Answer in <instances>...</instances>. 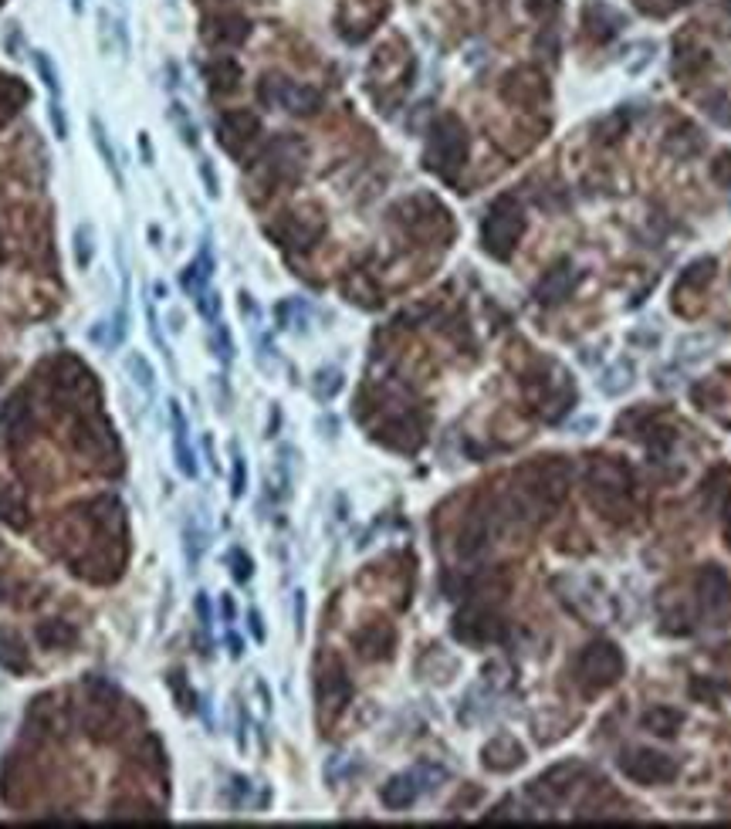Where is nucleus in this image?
<instances>
[{
  "mask_svg": "<svg viewBox=\"0 0 731 829\" xmlns=\"http://www.w3.org/2000/svg\"><path fill=\"white\" fill-rule=\"evenodd\" d=\"M573 284H576V267H573V261H559V265L552 267V271H546V278L538 282V288H535V298H538V305H563L565 298H569V292H573Z\"/></svg>",
  "mask_w": 731,
  "mask_h": 829,
  "instance_id": "12",
  "label": "nucleus"
},
{
  "mask_svg": "<svg viewBox=\"0 0 731 829\" xmlns=\"http://www.w3.org/2000/svg\"><path fill=\"white\" fill-rule=\"evenodd\" d=\"M342 390V373L338 369H322V373H315V396L319 400H332V396Z\"/></svg>",
  "mask_w": 731,
  "mask_h": 829,
  "instance_id": "32",
  "label": "nucleus"
},
{
  "mask_svg": "<svg viewBox=\"0 0 731 829\" xmlns=\"http://www.w3.org/2000/svg\"><path fill=\"white\" fill-rule=\"evenodd\" d=\"M261 99L265 102H278L282 109L298 115H311L319 105H322V95L315 88H305V85H292L284 78H267L261 85Z\"/></svg>",
  "mask_w": 731,
  "mask_h": 829,
  "instance_id": "11",
  "label": "nucleus"
},
{
  "mask_svg": "<svg viewBox=\"0 0 731 829\" xmlns=\"http://www.w3.org/2000/svg\"><path fill=\"white\" fill-rule=\"evenodd\" d=\"M38 636H41L44 647H68L71 640H75V626L61 623V619H51V623H44L41 630H38Z\"/></svg>",
  "mask_w": 731,
  "mask_h": 829,
  "instance_id": "28",
  "label": "nucleus"
},
{
  "mask_svg": "<svg viewBox=\"0 0 731 829\" xmlns=\"http://www.w3.org/2000/svg\"><path fill=\"white\" fill-rule=\"evenodd\" d=\"M423 792L420 786V775L417 772H403V775H393L386 786L380 788V799L386 809H410L413 802H417V796Z\"/></svg>",
  "mask_w": 731,
  "mask_h": 829,
  "instance_id": "17",
  "label": "nucleus"
},
{
  "mask_svg": "<svg viewBox=\"0 0 731 829\" xmlns=\"http://www.w3.org/2000/svg\"><path fill=\"white\" fill-rule=\"evenodd\" d=\"M224 619L227 623H234V599H230V596H224Z\"/></svg>",
  "mask_w": 731,
  "mask_h": 829,
  "instance_id": "50",
  "label": "nucleus"
},
{
  "mask_svg": "<svg viewBox=\"0 0 731 829\" xmlns=\"http://www.w3.org/2000/svg\"><path fill=\"white\" fill-rule=\"evenodd\" d=\"M644 434H650V437H647L650 457H663L667 450L674 447V430H667V427H647Z\"/></svg>",
  "mask_w": 731,
  "mask_h": 829,
  "instance_id": "33",
  "label": "nucleus"
},
{
  "mask_svg": "<svg viewBox=\"0 0 731 829\" xmlns=\"http://www.w3.org/2000/svg\"><path fill=\"white\" fill-rule=\"evenodd\" d=\"M711 180L731 190V153H717V159L711 163Z\"/></svg>",
  "mask_w": 731,
  "mask_h": 829,
  "instance_id": "42",
  "label": "nucleus"
},
{
  "mask_svg": "<svg viewBox=\"0 0 731 829\" xmlns=\"http://www.w3.org/2000/svg\"><path fill=\"white\" fill-rule=\"evenodd\" d=\"M630 376H633V365L630 363H617L603 376V393H609V396L623 393V390L630 386Z\"/></svg>",
  "mask_w": 731,
  "mask_h": 829,
  "instance_id": "31",
  "label": "nucleus"
},
{
  "mask_svg": "<svg viewBox=\"0 0 731 829\" xmlns=\"http://www.w3.org/2000/svg\"><path fill=\"white\" fill-rule=\"evenodd\" d=\"M71 7H75V14H82V7H85V4H82V0H71Z\"/></svg>",
  "mask_w": 731,
  "mask_h": 829,
  "instance_id": "51",
  "label": "nucleus"
},
{
  "mask_svg": "<svg viewBox=\"0 0 731 829\" xmlns=\"http://www.w3.org/2000/svg\"><path fill=\"white\" fill-rule=\"evenodd\" d=\"M197 617H200V626L211 630V603H207V592H197Z\"/></svg>",
  "mask_w": 731,
  "mask_h": 829,
  "instance_id": "45",
  "label": "nucleus"
},
{
  "mask_svg": "<svg viewBox=\"0 0 731 829\" xmlns=\"http://www.w3.org/2000/svg\"><path fill=\"white\" fill-rule=\"evenodd\" d=\"M619 772L627 775L630 782H640V786H667L677 779V761L663 752H654V748H627L619 755Z\"/></svg>",
  "mask_w": 731,
  "mask_h": 829,
  "instance_id": "6",
  "label": "nucleus"
},
{
  "mask_svg": "<svg viewBox=\"0 0 731 829\" xmlns=\"http://www.w3.org/2000/svg\"><path fill=\"white\" fill-rule=\"evenodd\" d=\"M623 671H627V661L617 644L609 640H596L576 657V684L586 694H603V690L617 688Z\"/></svg>",
  "mask_w": 731,
  "mask_h": 829,
  "instance_id": "3",
  "label": "nucleus"
},
{
  "mask_svg": "<svg viewBox=\"0 0 731 829\" xmlns=\"http://www.w3.org/2000/svg\"><path fill=\"white\" fill-rule=\"evenodd\" d=\"M640 725H644L650 734H657V738H674L677 731H681V725H684V715H681L677 707L657 704V707H650L647 715L640 717Z\"/></svg>",
  "mask_w": 731,
  "mask_h": 829,
  "instance_id": "21",
  "label": "nucleus"
},
{
  "mask_svg": "<svg viewBox=\"0 0 731 829\" xmlns=\"http://www.w3.org/2000/svg\"><path fill=\"white\" fill-rule=\"evenodd\" d=\"M200 176H203V186H207V194H211V197H217V194H221V183H217V173L211 169V163H207V159L200 163Z\"/></svg>",
  "mask_w": 731,
  "mask_h": 829,
  "instance_id": "44",
  "label": "nucleus"
},
{
  "mask_svg": "<svg viewBox=\"0 0 731 829\" xmlns=\"http://www.w3.org/2000/svg\"><path fill=\"white\" fill-rule=\"evenodd\" d=\"M88 129H92V142H95V149H99L102 163H105V169L113 173L115 186H122V169H119V156H115L113 142H109V132H105V126L99 122V115H92V119H88Z\"/></svg>",
  "mask_w": 731,
  "mask_h": 829,
  "instance_id": "25",
  "label": "nucleus"
},
{
  "mask_svg": "<svg viewBox=\"0 0 731 829\" xmlns=\"http://www.w3.org/2000/svg\"><path fill=\"white\" fill-rule=\"evenodd\" d=\"M465 159H467L465 126L454 115L437 119L434 129H430V140H427V153H423L427 169H434L437 176H444V180H454L457 169L465 167Z\"/></svg>",
  "mask_w": 731,
  "mask_h": 829,
  "instance_id": "1",
  "label": "nucleus"
},
{
  "mask_svg": "<svg viewBox=\"0 0 731 829\" xmlns=\"http://www.w3.org/2000/svg\"><path fill=\"white\" fill-rule=\"evenodd\" d=\"M725 542H728V548H731V501H728V508H725Z\"/></svg>",
  "mask_w": 731,
  "mask_h": 829,
  "instance_id": "49",
  "label": "nucleus"
},
{
  "mask_svg": "<svg viewBox=\"0 0 731 829\" xmlns=\"http://www.w3.org/2000/svg\"><path fill=\"white\" fill-rule=\"evenodd\" d=\"M715 267H717L715 257H701V261L688 265L684 271H681V282H677L674 295H684V292H701V288H708V284H711V278H715Z\"/></svg>",
  "mask_w": 731,
  "mask_h": 829,
  "instance_id": "24",
  "label": "nucleus"
},
{
  "mask_svg": "<svg viewBox=\"0 0 731 829\" xmlns=\"http://www.w3.org/2000/svg\"><path fill=\"white\" fill-rule=\"evenodd\" d=\"M505 623L494 617L492 609H481V606H467L465 613H457V619H454V636L465 644H498V640H505Z\"/></svg>",
  "mask_w": 731,
  "mask_h": 829,
  "instance_id": "9",
  "label": "nucleus"
},
{
  "mask_svg": "<svg viewBox=\"0 0 731 829\" xmlns=\"http://www.w3.org/2000/svg\"><path fill=\"white\" fill-rule=\"evenodd\" d=\"M238 82H240V65L234 58H217V61L207 65V85H211V92H217V95L234 92Z\"/></svg>",
  "mask_w": 731,
  "mask_h": 829,
  "instance_id": "22",
  "label": "nucleus"
},
{
  "mask_svg": "<svg viewBox=\"0 0 731 829\" xmlns=\"http://www.w3.org/2000/svg\"><path fill=\"white\" fill-rule=\"evenodd\" d=\"M704 113L715 119L717 126H731V102L725 95H711L704 99Z\"/></svg>",
  "mask_w": 731,
  "mask_h": 829,
  "instance_id": "36",
  "label": "nucleus"
},
{
  "mask_svg": "<svg viewBox=\"0 0 731 829\" xmlns=\"http://www.w3.org/2000/svg\"><path fill=\"white\" fill-rule=\"evenodd\" d=\"M248 623H251L254 640H257V644H265V626H261V617H257V609H251V613H248Z\"/></svg>",
  "mask_w": 731,
  "mask_h": 829,
  "instance_id": "46",
  "label": "nucleus"
},
{
  "mask_svg": "<svg viewBox=\"0 0 731 829\" xmlns=\"http://www.w3.org/2000/svg\"><path fill=\"white\" fill-rule=\"evenodd\" d=\"M725 7H728V11H731V0H725Z\"/></svg>",
  "mask_w": 731,
  "mask_h": 829,
  "instance_id": "52",
  "label": "nucleus"
},
{
  "mask_svg": "<svg viewBox=\"0 0 731 829\" xmlns=\"http://www.w3.org/2000/svg\"><path fill=\"white\" fill-rule=\"evenodd\" d=\"M71 240H75V265L88 267V265H92V254H95V244H92V240H95V238H92V227L78 224V227H75V238H71Z\"/></svg>",
  "mask_w": 731,
  "mask_h": 829,
  "instance_id": "29",
  "label": "nucleus"
},
{
  "mask_svg": "<svg viewBox=\"0 0 731 829\" xmlns=\"http://www.w3.org/2000/svg\"><path fill=\"white\" fill-rule=\"evenodd\" d=\"M481 759H484V769H492V772H511V769H519L521 761H525V748L515 738L498 734V738H492L484 745Z\"/></svg>",
  "mask_w": 731,
  "mask_h": 829,
  "instance_id": "15",
  "label": "nucleus"
},
{
  "mask_svg": "<svg viewBox=\"0 0 731 829\" xmlns=\"http://www.w3.org/2000/svg\"><path fill=\"white\" fill-rule=\"evenodd\" d=\"M582 779H586V765H582V761H563V765H552L548 772L538 775L532 786H528V792H532L538 802L555 806V802H563L565 796H573V788H576Z\"/></svg>",
  "mask_w": 731,
  "mask_h": 829,
  "instance_id": "8",
  "label": "nucleus"
},
{
  "mask_svg": "<svg viewBox=\"0 0 731 829\" xmlns=\"http://www.w3.org/2000/svg\"><path fill=\"white\" fill-rule=\"evenodd\" d=\"M48 115H51V122H55V136H58V140H68V126H65V113H61L58 99H51V105H48Z\"/></svg>",
  "mask_w": 731,
  "mask_h": 829,
  "instance_id": "43",
  "label": "nucleus"
},
{
  "mask_svg": "<svg viewBox=\"0 0 731 829\" xmlns=\"http://www.w3.org/2000/svg\"><path fill=\"white\" fill-rule=\"evenodd\" d=\"M217 132H221V142H224L230 153H240V146L251 142L254 136L261 132V122H257V115H251V113H227L224 119H221Z\"/></svg>",
  "mask_w": 731,
  "mask_h": 829,
  "instance_id": "14",
  "label": "nucleus"
},
{
  "mask_svg": "<svg viewBox=\"0 0 731 829\" xmlns=\"http://www.w3.org/2000/svg\"><path fill=\"white\" fill-rule=\"evenodd\" d=\"M211 275H213V254L207 251V244L200 248V254H197V261L194 265H186L180 271V284H183V292L186 295H194V298H200L207 288H211Z\"/></svg>",
  "mask_w": 731,
  "mask_h": 829,
  "instance_id": "19",
  "label": "nucleus"
},
{
  "mask_svg": "<svg viewBox=\"0 0 731 829\" xmlns=\"http://www.w3.org/2000/svg\"><path fill=\"white\" fill-rule=\"evenodd\" d=\"M565 494H569V464L559 457L538 461L521 474V498L535 505V511H542V515L563 505Z\"/></svg>",
  "mask_w": 731,
  "mask_h": 829,
  "instance_id": "2",
  "label": "nucleus"
},
{
  "mask_svg": "<svg viewBox=\"0 0 731 829\" xmlns=\"http://www.w3.org/2000/svg\"><path fill=\"white\" fill-rule=\"evenodd\" d=\"M694 592H698V606L701 617L711 619L715 626H725L731 619V579L721 565H701V572L694 579Z\"/></svg>",
  "mask_w": 731,
  "mask_h": 829,
  "instance_id": "7",
  "label": "nucleus"
},
{
  "mask_svg": "<svg viewBox=\"0 0 731 829\" xmlns=\"http://www.w3.org/2000/svg\"><path fill=\"white\" fill-rule=\"evenodd\" d=\"M227 647H230V657L238 661L240 653H244V640H240L238 633H227Z\"/></svg>",
  "mask_w": 731,
  "mask_h": 829,
  "instance_id": "47",
  "label": "nucleus"
},
{
  "mask_svg": "<svg viewBox=\"0 0 731 829\" xmlns=\"http://www.w3.org/2000/svg\"><path fill=\"white\" fill-rule=\"evenodd\" d=\"M582 24H586V31H590L592 38L609 41V38H617V31L623 28V17H619L613 7H606V4H590Z\"/></svg>",
  "mask_w": 731,
  "mask_h": 829,
  "instance_id": "20",
  "label": "nucleus"
},
{
  "mask_svg": "<svg viewBox=\"0 0 731 829\" xmlns=\"http://www.w3.org/2000/svg\"><path fill=\"white\" fill-rule=\"evenodd\" d=\"M701 149H704V136L690 126V122H681V126L671 129V136H667V153L688 159V156H698Z\"/></svg>",
  "mask_w": 731,
  "mask_h": 829,
  "instance_id": "23",
  "label": "nucleus"
},
{
  "mask_svg": "<svg viewBox=\"0 0 731 829\" xmlns=\"http://www.w3.org/2000/svg\"><path fill=\"white\" fill-rule=\"evenodd\" d=\"M521 234H525V213H521L519 200L515 197H498L492 203V211L481 224V240H484V251L498 257V261H508L511 251L519 248Z\"/></svg>",
  "mask_w": 731,
  "mask_h": 829,
  "instance_id": "4",
  "label": "nucleus"
},
{
  "mask_svg": "<svg viewBox=\"0 0 731 829\" xmlns=\"http://www.w3.org/2000/svg\"><path fill=\"white\" fill-rule=\"evenodd\" d=\"M396 633L386 626V623H369L366 630L356 633V650L363 653L366 661H383L393 653Z\"/></svg>",
  "mask_w": 731,
  "mask_h": 829,
  "instance_id": "16",
  "label": "nucleus"
},
{
  "mask_svg": "<svg viewBox=\"0 0 731 829\" xmlns=\"http://www.w3.org/2000/svg\"><path fill=\"white\" fill-rule=\"evenodd\" d=\"M169 427H173V457L186 478H197V454L190 447V427L183 417V407L176 400H169Z\"/></svg>",
  "mask_w": 731,
  "mask_h": 829,
  "instance_id": "13",
  "label": "nucleus"
},
{
  "mask_svg": "<svg viewBox=\"0 0 731 829\" xmlns=\"http://www.w3.org/2000/svg\"><path fill=\"white\" fill-rule=\"evenodd\" d=\"M34 68H38V75H41V82L48 85L51 99H58V95H61V82H58V68H55V61H51V55L34 51Z\"/></svg>",
  "mask_w": 731,
  "mask_h": 829,
  "instance_id": "30",
  "label": "nucleus"
},
{
  "mask_svg": "<svg viewBox=\"0 0 731 829\" xmlns=\"http://www.w3.org/2000/svg\"><path fill=\"white\" fill-rule=\"evenodd\" d=\"M315 694H319L322 717L342 715V707H346L352 698V684H349V677H346V671H342V663L338 661L325 663L322 671H319V680H315Z\"/></svg>",
  "mask_w": 731,
  "mask_h": 829,
  "instance_id": "10",
  "label": "nucleus"
},
{
  "mask_svg": "<svg viewBox=\"0 0 731 829\" xmlns=\"http://www.w3.org/2000/svg\"><path fill=\"white\" fill-rule=\"evenodd\" d=\"M230 576L238 579V582H248V579L254 576V563L244 548H234V552H230Z\"/></svg>",
  "mask_w": 731,
  "mask_h": 829,
  "instance_id": "37",
  "label": "nucleus"
},
{
  "mask_svg": "<svg viewBox=\"0 0 731 829\" xmlns=\"http://www.w3.org/2000/svg\"><path fill=\"white\" fill-rule=\"evenodd\" d=\"M211 329H213L211 342H213V349H217V356H221V363H230V359H234V346H230V332H227V325L217 319Z\"/></svg>",
  "mask_w": 731,
  "mask_h": 829,
  "instance_id": "35",
  "label": "nucleus"
},
{
  "mask_svg": "<svg viewBox=\"0 0 731 829\" xmlns=\"http://www.w3.org/2000/svg\"><path fill=\"white\" fill-rule=\"evenodd\" d=\"M542 95H546V82H542V75H538V71L519 68L505 78V99L508 102L532 105V102H538Z\"/></svg>",
  "mask_w": 731,
  "mask_h": 829,
  "instance_id": "18",
  "label": "nucleus"
},
{
  "mask_svg": "<svg viewBox=\"0 0 731 829\" xmlns=\"http://www.w3.org/2000/svg\"><path fill=\"white\" fill-rule=\"evenodd\" d=\"M627 129H630V113H617V115H609V119H606V122L596 129V132H603V140L613 142V140H619Z\"/></svg>",
  "mask_w": 731,
  "mask_h": 829,
  "instance_id": "38",
  "label": "nucleus"
},
{
  "mask_svg": "<svg viewBox=\"0 0 731 829\" xmlns=\"http://www.w3.org/2000/svg\"><path fill=\"white\" fill-rule=\"evenodd\" d=\"M146 322H149V336H153V342L159 346L163 359L173 365V352H169V342H167V336H163V329H159V319H156V311H153V305H149V302H146Z\"/></svg>",
  "mask_w": 731,
  "mask_h": 829,
  "instance_id": "39",
  "label": "nucleus"
},
{
  "mask_svg": "<svg viewBox=\"0 0 731 829\" xmlns=\"http://www.w3.org/2000/svg\"><path fill=\"white\" fill-rule=\"evenodd\" d=\"M183 555H186V565H190V569H197L200 555H203V528L197 525L194 515L183 521Z\"/></svg>",
  "mask_w": 731,
  "mask_h": 829,
  "instance_id": "27",
  "label": "nucleus"
},
{
  "mask_svg": "<svg viewBox=\"0 0 731 829\" xmlns=\"http://www.w3.org/2000/svg\"><path fill=\"white\" fill-rule=\"evenodd\" d=\"M140 149H142V163L153 167V149H149V136H146V132L140 136Z\"/></svg>",
  "mask_w": 731,
  "mask_h": 829,
  "instance_id": "48",
  "label": "nucleus"
},
{
  "mask_svg": "<svg viewBox=\"0 0 731 829\" xmlns=\"http://www.w3.org/2000/svg\"><path fill=\"white\" fill-rule=\"evenodd\" d=\"M126 373H129V380L136 383L142 393L153 396L156 373H153V365L146 363V356H142V352H129V356H126Z\"/></svg>",
  "mask_w": 731,
  "mask_h": 829,
  "instance_id": "26",
  "label": "nucleus"
},
{
  "mask_svg": "<svg viewBox=\"0 0 731 829\" xmlns=\"http://www.w3.org/2000/svg\"><path fill=\"white\" fill-rule=\"evenodd\" d=\"M244 491H248V461H244L238 450H234V467H230V494H234V498H240Z\"/></svg>",
  "mask_w": 731,
  "mask_h": 829,
  "instance_id": "40",
  "label": "nucleus"
},
{
  "mask_svg": "<svg viewBox=\"0 0 731 829\" xmlns=\"http://www.w3.org/2000/svg\"><path fill=\"white\" fill-rule=\"evenodd\" d=\"M590 498L596 508H603L609 518H623V511H630V471L613 461V457H603V461H592L590 467Z\"/></svg>",
  "mask_w": 731,
  "mask_h": 829,
  "instance_id": "5",
  "label": "nucleus"
},
{
  "mask_svg": "<svg viewBox=\"0 0 731 829\" xmlns=\"http://www.w3.org/2000/svg\"><path fill=\"white\" fill-rule=\"evenodd\" d=\"M690 698H694V701H704V704H717L721 688L708 684V677H694V680H690Z\"/></svg>",
  "mask_w": 731,
  "mask_h": 829,
  "instance_id": "41",
  "label": "nucleus"
},
{
  "mask_svg": "<svg viewBox=\"0 0 731 829\" xmlns=\"http://www.w3.org/2000/svg\"><path fill=\"white\" fill-rule=\"evenodd\" d=\"M169 109H173V122H176V132H180V140H186V146H197L200 136H197V126H194V119H190V113L183 109L180 102H173Z\"/></svg>",
  "mask_w": 731,
  "mask_h": 829,
  "instance_id": "34",
  "label": "nucleus"
}]
</instances>
